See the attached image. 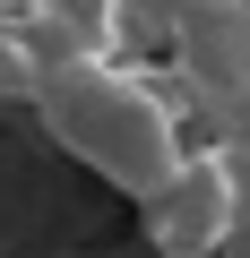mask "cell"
<instances>
[{"mask_svg": "<svg viewBox=\"0 0 250 258\" xmlns=\"http://www.w3.org/2000/svg\"><path fill=\"white\" fill-rule=\"evenodd\" d=\"M35 120L69 164H86L121 198H147L198 147L190 95L173 86L164 60H69L61 78H43Z\"/></svg>", "mask_w": 250, "mask_h": 258, "instance_id": "obj_1", "label": "cell"}, {"mask_svg": "<svg viewBox=\"0 0 250 258\" xmlns=\"http://www.w3.org/2000/svg\"><path fill=\"white\" fill-rule=\"evenodd\" d=\"M207 9H224V0H138V43H147V52H164L190 18H207Z\"/></svg>", "mask_w": 250, "mask_h": 258, "instance_id": "obj_5", "label": "cell"}, {"mask_svg": "<svg viewBox=\"0 0 250 258\" xmlns=\"http://www.w3.org/2000/svg\"><path fill=\"white\" fill-rule=\"evenodd\" d=\"M224 258H250V189H241V215H233V241H224Z\"/></svg>", "mask_w": 250, "mask_h": 258, "instance_id": "obj_7", "label": "cell"}, {"mask_svg": "<svg viewBox=\"0 0 250 258\" xmlns=\"http://www.w3.org/2000/svg\"><path fill=\"white\" fill-rule=\"evenodd\" d=\"M52 18L78 60H147L138 43V0H52Z\"/></svg>", "mask_w": 250, "mask_h": 258, "instance_id": "obj_4", "label": "cell"}, {"mask_svg": "<svg viewBox=\"0 0 250 258\" xmlns=\"http://www.w3.org/2000/svg\"><path fill=\"white\" fill-rule=\"evenodd\" d=\"M233 215H241V181H233V164H224L216 138H198V147L138 198V232H147L156 258H224Z\"/></svg>", "mask_w": 250, "mask_h": 258, "instance_id": "obj_2", "label": "cell"}, {"mask_svg": "<svg viewBox=\"0 0 250 258\" xmlns=\"http://www.w3.org/2000/svg\"><path fill=\"white\" fill-rule=\"evenodd\" d=\"M216 147H224V164H233V181L250 189V120H233V129H224Z\"/></svg>", "mask_w": 250, "mask_h": 258, "instance_id": "obj_6", "label": "cell"}, {"mask_svg": "<svg viewBox=\"0 0 250 258\" xmlns=\"http://www.w3.org/2000/svg\"><path fill=\"white\" fill-rule=\"evenodd\" d=\"M164 69L190 95L198 138H224L233 120H250V0H224V9L190 18L164 43Z\"/></svg>", "mask_w": 250, "mask_h": 258, "instance_id": "obj_3", "label": "cell"}]
</instances>
